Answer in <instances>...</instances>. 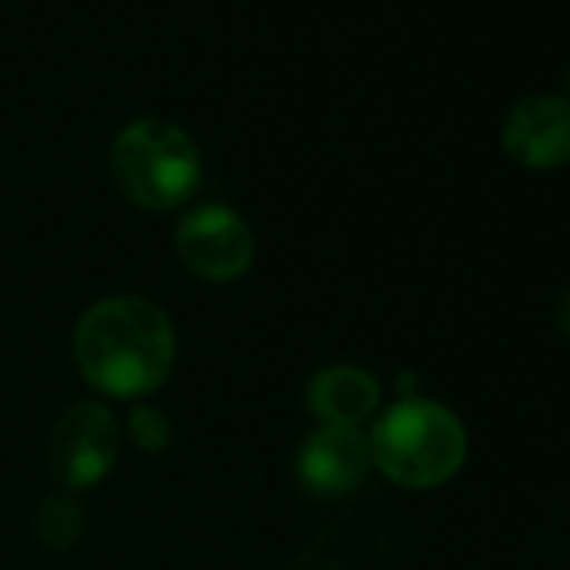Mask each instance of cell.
I'll return each instance as SVG.
<instances>
[{
	"label": "cell",
	"mask_w": 570,
	"mask_h": 570,
	"mask_svg": "<svg viewBox=\"0 0 570 570\" xmlns=\"http://www.w3.org/2000/svg\"><path fill=\"white\" fill-rule=\"evenodd\" d=\"M75 356L85 380L118 400L155 393L175 363V333L168 316L138 296L95 303L75 336Z\"/></svg>",
	"instance_id": "6da1fadb"
},
{
	"label": "cell",
	"mask_w": 570,
	"mask_h": 570,
	"mask_svg": "<svg viewBox=\"0 0 570 570\" xmlns=\"http://www.w3.org/2000/svg\"><path fill=\"white\" fill-rule=\"evenodd\" d=\"M370 453L393 483L430 490L460 473L466 460V430L443 403L410 396L380 416Z\"/></svg>",
	"instance_id": "7a4b0ae2"
},
{
	"label": "cell",
	"mask_w": 570,
	"mask_h": 570,
	"mask_svg": "<svg viewBox=\"0 0 570 570\" xmlns=\"http://www.w3.org/2000/svg\"><path fill=\"white\" fill-rule=\"evenodd\" d=\"M111 175L135 205L165 212L195 191L202 158L175 121L138 118L125 125L111 145Z\"/></svg>",
	"instance_id": "3957f363"
},
{
	"label": "cell",
	"mask_w": 570,
	"mask_h": 570,
	"mask_svg": "<svg viewBox=\"0 0 570 570\" xmlns=\"http://www.w3.org/2000/svg\"><path fill=\"white\" fill-rule=\"evenodd\" d=\"M118 443L121 436L111 410H105L101 403H75L55 423L48 443L51 473L71 490L95 487L115 466Z\"/></svg>",
	"instance_id": "277c9868"
},
{
	"label": "cell",
	"mask_w": 570,
	"mask_h": 570,
	"mask_svg": "<svg viewBox=\"0 0 570 570\" xmlns=\"http://www.w3.org/2000/svg\"><path fill=\"white\" fill-rule=\"evenodd\" d=\"M175 248L198 278L232 282L252 265V232L248 225L225 205H202L188 212L175 232Z\"/></svg>",
	"instance_id": "5b68a950"
},
{
	"label": "cell",
	"mask_w": 570,
	"mask_h": 570,
	"mask_svg": "<svg viewBox=\"0 0 570 570\" xmlns=\"http://www.w3.org/2000/svg\"><path fill=\"white\" fill-rule=\"evenodd\" d=\"M503 148L527 168H560L570 161V98L530 95L503 121Z\"/></svg>",
	"instance_id": "8992f818"
},
{
	"label": "cell",
	"mask_w": 570,
	"mask_h": 570,
	"mask_svg": "<svg viewBox=\"0 0 570 570\" xmlns=\"http://www.w3.org/2000/svg\"><path fill=\"white\" fill-rule=\"evenodd\" d=\"M373 463L370 440L353 426H323L299 450V476L316 493L353 490Z\"/></svg>",
	"instance_id": "52a82bcc"
},
{
	"label": "cell",
	"mask_w": 570,
	"mask_h": 570,
	"mask_svg": "<svg viewBox=\"0 0 570 570\" xmlns=\"http://www.w3.org/2000/svg\"><path fill=\"white\" fill-rule=\"evenodd\" d=\"M380 406V383L360 366H333L323 370L309 383V410L326 426H353L360 430Z\"/></svg>",
	"instance_id": "ba28073f"
},
{
	"label": "cell",
	"mask_w": 570,
	"mask_h": 570,
	"mask_svg": "<svg viewBox=\"0 0 570 570\" xmlns=\"http://www.w3.org/2000/svg\"><path fill=\"white\" fill-rule=\"evenodd\" d=\"M85 530V510L71 497H48L38 510V537L51 550L71 547Z\"/></svg>",
	"instance_id": "9c48e42d"
},
{
	"label": "cell",
	"mask_w": 570,
	"mask_h": 570,
	"mask_svg": "<svg viewBox=\"0 0 570 570\" xmlns=\"http://www.w3.org/2000/svg\"><path fill=\"white\" fill-rule=\"evenodd\" d=\"M131 436H135V443H138L141 450L155 453V450H161V446L168 443L171 426H168V420H165L158 410L138 406V410L131 413Z\"/></svg>",
	"instance_id": "30bf717a"
},
{
	"label": "cell",
	"mask_w": 570,
	"mask_h": 570,
	"mask_svg": "<svg viewBox=\"0 0 570 570\" xmlns=\"http://www.w3.org/2000/svg\"><path fill=\"white\" fill-rule=\"evenodd\" d=\"M553 323H557V330L570 340V289L557 299V306H553Z\"/></svg>",
	"instance_id": "8fae6325"
},
{
	"label": "cell",
	"mask_w": 570,
	"mask_h": 570,
	"mask_svg": "<svg viewBox=\"0 0 570 570\" xmlns=\"http://www.w3.org/2000/svg\"><path fill=\"white\" fill-rule=\"evenodd\" d=\"M567 88H570V75H567Z\"/></svg>",
	"instance_id": "7c38bea8"
}]
</instances>
